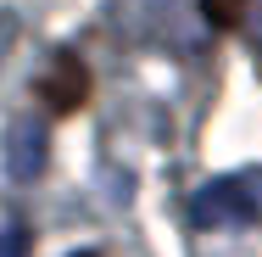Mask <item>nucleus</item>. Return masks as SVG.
<instances>
[{
	"mask_svg": "<svg viewBox=\"0 0 262 257\" xmlns=\"http://www.w3.org/2000/svg\"><path fill=\"white\" fill-rule=\"evenodd\" d=\"M257 212H262V173H223V179H207L190 196V224L195 229L257 224Z\"/></svg>",
	"mask_w": 262,
	"mask_h": 257,
	"instance_id": "obj_1",
	"label": "nucleus"
},
{
	"mask_svg": "<svg viewBox=\"0 0 262 257\" xmlns=\"http://www.w3.org/2000/svg\"><path fill=\"white\" fill-rule=\"evenodd\" d=\"M34 90H39V101L51 106V112H78V106L90 101V67H84V56L67 51V45L51 51V62L34 78Z\"/></svg>",
	"mask_w": 262,
	"mask_h": 257,
	"instance_id": "obj_2",
	"label": "nucleus"
},
{
	"mask_svg": "<svg viewBox=\"0 0 262 257\" xmlns=\"http://www.w3.org/2000/svg\"><path fill=\"white\" fill-rule=\"evenodd\" d=\"M45 156H51V134L39 117H17L6 129V173L11 179H34L45 168Z\"/></svg>",
	"mask_w": 262,
	"mask_h": 257,
	"instance_id": "obj_3",
	"label": "nucleus"
},
{
	"mask_svg": "<svg viewBox=\"0 0 262 257\" xmlns=\"http://www.w3.org/2000/svg\"><path fill=\"white\" fill-rule=\"evenodd\" d=\"M201 11H207L212 28H234L246 17V0H201Z\"/></svg>",
	"mask_w": 262,
	"mask_h": 257,
	"instance_id": "obj_4",
	"label": "nucleus"
},
{
	"mask_svg": "<svg viewBox=\"0 0 262 257\" xmlns=\"http://www.w3.org/2000/svg\"><path fill=\"white\" fill-rule=\"evenodd\" d=\"M0 257H28V229L23 224H6L0 229Z\"/></svg>",
	"mask_w": 262,
	"mask_h": 257,
	"instance_id": "obj_5",
	"label": "nucleus"
},
{
	"mask_svg": "<svg viewBox=\"0 0 262 257\" xmlns=\"http://www.w3.org/2000/svg\"><path fill=\"white\" fill-rule=\"evenodd\" d=\"M73 257H101V252H73Z\"/></svg>",
	"mask_w": 262,
	"mask_h": 257,
	"instance_id": "obj_6",
	"label": "nucleus"
}]
</instances>
